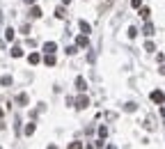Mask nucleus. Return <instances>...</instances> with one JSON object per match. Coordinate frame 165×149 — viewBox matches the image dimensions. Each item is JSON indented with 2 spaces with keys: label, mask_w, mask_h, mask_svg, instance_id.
Returning <instances> with one entry per match:
<instances>
[{
  "label": "nucleus",
  "mask_w": 165,
  "mask_h": 149,
  "mask_svg": "<svg viewBox=\"0 0 165 149\" xmlns=\"http://www.w3.org/2000/svg\"><path fill=\"white\" fill-rule=\"evenodd\" d=\"M76 103H78V106H76V108H87V106H90V99H87L85 97V94H80V97H78V101H76Z\"/></svg>",
  "instance_id": "3"
},
{
  "label": "nucleus",
  "mask_w": 165,
  "mask_h": 149,
  "mask_svg": "<svg viewBox=\"0 0 165 149\" xmlns=\"http://www.w3.org/2000/svg\"><path fill=\"white\" fill-rule=\"evenodd\" d=\"M69 2H71V0H62V5H69Z\"/></svg>",
  "instance_id": "26"
},
{
  "label": "nucleus",
  "mask_w": 165,
  "mask_h": 149,
  "mask_svg": "<svg viewBox=\"0 0 165 149\" xmlns=\"http://www.w3.org/2000/svg\"><path fill=\"white\" fill-rule=\"evenodd\" d=\"M55 16H57V19H67V9H64V7H57V9H55Z\"/></svg>",
  "instance_id": "11"
},
{
  "label": "nucleus",
  "mask_w": 165,
  "mask_h": 149,
  "mask_svg": "<svg viewBox=\"0 0 165 149\" xmlns=\"http://www.w3.org/2000/svg\"><path fill=\"white\" fill-rule=\"evenodd\" d=\"M23 2H28V5H34V0H23Z\"/></svg>",
  "instance_id": "25"
},
{
  "label": "nucleus",
  "mask_w": 165,
  "mask_h": 149,
  "mask_svg": "<svg viewBox=\"0 0 165 149\" xmlns=\"http://www.w3.org/2000/svg\"><path fill=\"white\" fill-rule=\"evenodd\" d=\"M69 149H82V142H71V145H69Z\"/></svg>",
  "instance_id": "24"
},
{
  "label": "nucleus",
  "mask_w": 165,
  "mask_h": 149,
  "mask_svg": "<svg viewBox=\"0 0 165 149\" xmlns=\"http://www.w3.org/2000/svg\"><path fill=\"white\" fill-rule=\"evenodd\" d=\"M145 51H149V53H151V51H156V46L151 44V41H147V44H145Z\"/></svg>",
  "instance_id": "19"
},
{
  "label": "nucleus",
  "mask_w": 165,
  "mask_h": 149,
  "mask_svg": "<svg viewBox=\"0 0 165 149\" xmlns=\"http://www.w3.org/2000/svg\"><path fill=\"white\" fill-rule=\"evenodd\" d=\"M142 34H147V37H151V34H154V25H151L149 21L145 23V28H142Z\"/></svg>",
  "instance_id": "6"
},
{
  "label": "nucleus",
  "mask_w": 165,
  "mask_h": 149,
  "mask_svg": "<svg viewBox=\"0 0 165 149\" xmlns=\"http://www.w3.org/2000/svg\"><path fill=\"white\" fill-rule=\"evenodd\" d=\"M131 7H135V9H140V7H142V0H131Z\"/></svg>",
  "instance_id": "18"
},
{
  "label": "nucleus",
  "mask_w": 165,
  "mask_h": 149,
  "mask_svg": "<svg viewBox=\"0 0 165 149\" xmlns=\"http://www.w3.org/2000/svg\"><path fill=\"white\" fill-rule=\"evenodd\" d=\"M16 101H19L21 106H25V103H28V94H19V97H16Z\"/></svg>",
  "instance_id": "16"
},
{
  "label": "nucleus",
  "mask_w": 165,
  "mask_h": 149,
  "mask_svg": "<svg viewBox=\"0 0 165 149\" xmlns=\"http://www.w3.org/2000/svg\"><path fill=\"white\" fill-rule=\"evenodd\" d=\"M76 46H78V48H87V46H90L87 34H78V37H76Z\"/></svg>",
  "instance_id": "2"
},
{
  "label": "nucleus",
  "mask_w": 165,
  "mask_h": 149,
  "mask_svg": "<svg viewBox=\"0 0 165 149\" xmlns=\"http://www.w3.org/2000/svg\"><path fill=\"white\" fill-rule=\"evenodd\" d=\"M161 71H165V67H163V69H161Z\"/></svg>",
  "instance_id": "29"
},
{
  "label": "nucleus",
  "mask_w": 165,
  "mask_h": 149,
  "mask_svg": "<svg viewBox=\"0 0 165 149\" xmlns=\"http://www.w3.org/2000/svg\"><path fill=\"white\" fill-rule=\"evenodd\" d=\"M105 149H115V147H113V145H110V147H105Z\"/></svg>",
  "instance_id": "27"
},
{
  "label": "nucleus",
  "mask_w": 165,
  "mask_h": 149,
  "mask_svg": "<svg viewBox=\"0 0 165 149\" xmlns=\"http://www.w3.org/2000/svg\"><path fill=\"white\" fill-rule=\"evenodd\" d=\"M30 16H32V19H41V9L37 7V5H34V7L30 9Z\"/></svg>",
  "instance_id": "10"
},
{
  "label": "nucleus",
  "mask_w": 165,
  "mask_h": 149,
  "mask_svg": "<svg viewBox=\"0 0 165 149\" xmlns=\"http://www.w3.org/2000/svg\"><path fill=\"white\" fill-rule=\"evenodd\" d=\"M2 85H5V87L11 85V76H2Z\"/></svg>",
  "instance_id": "22"
},
{
  "label": "nucleus",
  "mask_w": 165,
  "mask_h": 149,
  "mask_svg": "<svg viewBox=\"0 0 165 149\" xmlns=\"http://www.w3.org/2000/svg\"><path fill=\"white\" fill-rule=\"evenodd\" d=\"M149 14H151V11H149V7H140V16H142L145 21H149Z\"/></svg>",
  "instance_id": "12"
},
{
  "label": "nucleus",
  "mask_w": 165,
  "mask_h": 149,
  "mask_svg": "<svg viewBox=\"0 0 165 149\" xmlns=\"http://www.w3.org/2000/svg\"><path fill=\"white\" fill-rule=\"evenodd\" d=\"M34 133V124H28L25 126V135H32Z\"/></svg>",
  "instance_id": "17"
},
{
  "label": "nucleus",
  "mask_w": 165,
  "mask_h": 149,
  "mask_svg": "<svg viewBox=\"0 0 165 149\" xmlns=\"http://www.w3.org/2000/svg\"><path fill=\"white\" fill-rule=\"evenodd\" d=\"M105 135H108V129L101 126V129H99V138H105Z\"/></svg>",
  "instance_id": "21"
},
{
  "label": "nucleus",
  "mask_w": 165,
  "mask_h": 149,
  "mask_svg": "<svg viewBox=\"0 0 165 149\" xmlns=\"http://www.w3.org/2000/svg\"><path fill=\"white\" fill-rule=\"evenodd\" d=\"M149 99L154 101V103H158V106H163V103H165V94L161 92V89H154V92L149 94Z\"/></svg>",
  "instance_id": "1"
},
{
  "label": "nucleus",
  "mask_w": 165,
  "mask_h": 149,
  "mask_svg": "<svg viewBox=\"0 0 165 149\" xmlns=\"http://www.w3.org/2000/svg\"><path fill=\"white\" fill-rule=\"evenodd\" d=\"M0 117H2V108H0Z\"/></svg>",
  "instance_id": "28"
},
{
  "label": "nucleus",
  "mask_w": 165,
  "mask_h": 149,
  "mask_svg": "<svg viewBox=\"0 0 165 149\" xmlns=\"http://www.w3.org/2000/svg\"><path fill=\"white\" fill-rule=\"evenodd\" d=\"M76 51H78V46H67V53H69V55H76Z\"/></svg>",
  "instance_id": "20"
},
{
  "label": "nucleus",
  "mask_w": 165,
  "mask_h": 149,
  "mask_svg": "<svg viewBox=\"0 0 165 149\" xmlns=\"http://www.w3.org/2000/svg\"><path fill=\"white\" fill-rule=\"evenodd\" d=\"M28 62H30V64H39V62H41L39 53H30V57H28Z\"/></svg>",
  "instance_id": "9"
},
{
  "label": "nucleus",
  "mask_w": 165,
  "mask_h": 149,
  "mask_svg": "<svg viewBox=\"0 0 165 149\" xmlns=\"http://www.w3.org/2000/svg\"><path fill=\"white\" fill-rule=\"evenodd\" d=\"M55 48H57L55 41H46L44 44V53H55Z\"/></svg>",
  "instance_id": "5"
},
{
  "label": "nucleus",
  "mask_w": 165,
  "mask_h": 149,
  "mask_svg": "<svg viewBox=\"0 0 165 149\" xmlns=\"http://www.w3.org/2000/svg\"><path fill=\"white\" fill-rule=\"evenodd\" d=\"M14 37H16V30H14V28H7V30H5V39H7V41H14Z\"/></svg>",
  "instance_id": "7"
},
{
  "label": "nucleus",
  "mask_w": 165,
  "mask_h": 149,
  "mask_svg": "<svg viewBox=\"0 0 165 149\" xmlns=\"http://www.w3.org/2000/svg\"><path fill=\"white\" fill-rule=\"evenodd\" d=\"M135 37H138V28L131 25V28H128V39H135Z\"/></svg>",
  "instance_id": "14"
},
{
  "label": "nucleus",
  "mask_w": 165,
  "mask_h": 149,
  "mask_svg": "<svg viewBox=\"0 0 165 149\" xmlns=\"http://www.w3.org/2000/svg\"><path fill=\"white\" fill-rule=\"evenodd\" d=\"M76 87H78L80 92H85V89H87V80L82 78V76H78V78H76Z\"/></svg>",
  "instance_id": "4"
},
{
  "label": "nucleus",
  "mask_w": 165,
  "mask_h": 149,
  "mask_svg": "<svg viewBox=\"0 0 165 149\" xmlns=\"http://www.w3.org/2000/svg\"><path fill=\"white\" fill-rule=\"evenodd\" d=\"M78 25H80V30H82V32H85V34H87V32H90V30H92V28H90V23H85V21H80Z\"/></svg>",
  "instance_id": "15"
},
{
  "label": "nucleus",
  "mask_w": 165,
  "mask_h": 149,
  "mask_svg": "<svg viewBox=\"0 0 165 149\" xmlns=\"http://www.w3.org/2000/svg\"><path fill=\"white\" fill-rule=\"evenodd\" d=\"M44 62L48 64V67H53L55 64V53H46V57H44Z\"/></svg>",
  "instance_id": "8"
},
{
  "label": "nucleus",
  "mask_w": 165,
  "mask_h": 149,
  "mask_svg": "<svg viewBox=\"0 0 165 149\" xmlns=\"http://www.w3.org/2000/svg\"><path fill=\"white\" fill-rule=\"evenodd\" d=\"M124 110H126V112H133V110H135V103H126V106H124Z\"/></svg>",
  "instance_id": "23"
},
{
  "label": "nucleus",
  "mask_w": 165,
  "mask_h": 149,
  "mask_svg": "<svg viewBox=\"0 0 165 149\" xmlns=\"http://www.w3.org/2000/svg\"><path fill=\"white\" fill-rule=\"evenodd\" d=\"M11 55L14 57H23V48L21 46H14V48H11Z\"/></svg>",
  "instance_id": "13"
}]
</instances>
